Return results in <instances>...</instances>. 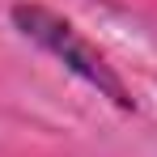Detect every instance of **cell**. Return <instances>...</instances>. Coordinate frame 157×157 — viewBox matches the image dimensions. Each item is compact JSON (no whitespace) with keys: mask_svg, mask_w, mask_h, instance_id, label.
Masks as SVG:
<instances>
[{"mask_svg":"<svg viewBox=\"0 0 157 157\" xmlns=\"http://www.w3.org/2000/svg\"><path fill=\"white\" fill-rule=\"evenodd\" d=\"M9 17H13V26H17L21 38H30L34 47H43L51 59H59L72 77H81L98 98H106V102L115 106V110H123V115L136 110V98H132V89L123 85V77L106 64V55L98 51L94 43L81 38V30L72 26V21H64L59 13L43 9V4H13Z\"/></svg>","mask_w":157,"mask_h":157,"instance_id":"1","label":"cell"}]
</instances>
